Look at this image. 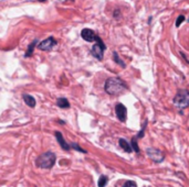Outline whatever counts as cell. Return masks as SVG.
<instances>
[{
    "instance_id": "cell-2",
    "label": "cell",
    "mask_w": 189,
    "mask_h": 187,
    "mask_svg": "<svg viewBox=\"0 0 189 187\" xmlns=\"http://www.w3.org/2000/svg\"><path fill=\"white\" fill-rule=\"evenodd\" d=\"M55 154L51 151H48L46 153H42L36 160V165L39 167V169H51L52 166L55 164Z\"/></svg>"
},
{
    "instance_id": "cell-4",
    "label": "cell",
    "mask_w": 189,
    "mask_h": 187,
    "mask_svg": "<svg viewBox=\"0 0 189 187\" xmlns=\"http://www.w3.org/2000/svg\"><path fill=\"white\" fill-rule=\"evenodd\" d=\"M96 43H95L94 45L92 46V50H91V53L92 55L94 56L95 58H98V61H102L103 60V54H104V51H105V44L103 43V41L101 40L100 36L96 35Z\"/></svg>"
},
{
    "instance_id": "cell-18",
    "label": "cell",
    "mask_w": 189,
    "mask_h": 187,
    "mask_svg": "<svg viewBox=\"0 0 189 187\" xmlns=\"http://www.w3.org/2000/svg\"><path fill=\"white\" fill-rule=\"evenodd\" d=\"M70 146H71V148H73L74 150H76V151L81 152V153H88V152H86L85 150H83V149L81 148V146H79V145L76 144L75 142H73V143H71V144H70Z\"/></svg>"
},
{
    "instance_id": "cell-11",
    "label": "cell",
    "mask_w": 189,
    "mask_h": 187,
    "mask_svg": "<svg viewBox=\"0 0 189 187\" xmlns=\"http://www.w3.org/2000/svg\"><path fill=\"white\" fill-rule=\"evenodd\" d=\"M23 100H25V103H27L30 108L36 107V99H34L32 96H30V95H23Z\"/></svg>"
},
{
    "instance_id": "cell-12",
    "label": "cell",
    "mask_w": 189,
    "mask_h": 187,
    "mask_svg": "<svg viewBox=\"0 0 189 187\" xmlns=\"http://www.w3.org/2000/svg\"><path fill=\"white\" fill-rule=\"evenodd\" d=\"M57 105H58V107H60V108H63V109H67L70 107V103H69V100L67 99V98H59L58 101H57Z\"/></svg>"
},
{
    "instance_id": "cell-21",
    "label": "cell",
    "mask_w": 189,
    "mask_h": 187,
    "mask_svg": "<svg viewBox=\"0 0 189 187\" xmlns=\"http://www.w3.org/2000/svg\"><path fill=\"white\" fill-rule=\"evenodd\" d=\"M38 1H40V2H44L46 0H38Z\"/></svg>"
},
{
    "instance_id": "cell-9",
    "label": "cell",
    "mask_w": 189,
    "mask_h": 187,
    "mask_svg": "<svg viewBox=\"0 0 189 187\" xmlns=\"http://www.w3.org/2000/svg\"><path fill=\"white\" fill-rule=\"evenodd\" d=\"M55 138H57V140H58V142H59V144H60V146H61L63 150H65V151H69V150H70V149H71L70 144L65 142V140H64V138H63V136H62L61 132L57 131V132H55Z\"/></svg>"
},
{
    "instance_id": "cell-5",
    "label": "cell",
    "mask_w": 189,
    "mask_h": 187,
    "mask_svg": "<svg viewBox=\"0 0 189 187\" xmlns=\"http://www.w3.org/2000/svg\"><path fill=\"white\" fill-rule=\"evenodd\" d=\"M146 153H147V155L149 156L150 160L154 161L155 163H162L165 159V155H164V153H163V151H160L158 149L149 148V149H147Z\"/></svg>"
},
{
    "instance_id": "cell-7",
    "label": "cell",
    "mask_w": 189,
    "mask_h": 187,
    "mask_svg": "<svg viewBox=\"0 0 189 187\" xmlns=\"http://www.w3.org/2000/svg\"><path fill=\"white\" fill-rule=\"evenodd\" d=\"M115 113L117 116V119L122 122H125L127 118V108L123 103H117L115 107Z\"/></svg>"
},
{
    "instance_id": "cell-3",
    "label": "cell",
    "mask_w": 189,
    "mask_h": 187,
    "mask_svg": "<svg viewBox=\"0 0 189 187\" xmlns=\"http://www.w3.org/2000/svg\"><path fill=\"white\" fill-rule=\"evenodd\" d=\"M174 105L178 109H186L189 107V90L179 89L174 98Z\"/></svg>"
},
{
    "instance_id": "cell-17",
    "label": "cell",
    "mask_w": 189,
    "mask_h": 187,
    "mask_svg": "<svg viewBox=\"0 0 189 187\" xmlns=\"http://www.w3.org/2000/svg\"><path fill=\"white\" fill-rule=\"evenodd\" d=\"M146 126H147V120L145 121V123L143 124V128H142L140 131L138 132L137 139H142V138H144V136H145V130H146Z\"/></svg>"
},
{
    "instance_id": "cell-10",
    "label": "cell",
    "mask_w": 189,
    "mask_h": 187,
    "mask_svg": "<svg viewBox=\"0 0 189 187\" xmlns=\"http://www.w3.org/2000/svg\"><path fill=\"white\" fill-rule=\"evenodd\" d=\"M119 146H121L125 152H127V153H131V152L133 151V150H132L131 144H129L125 139H119Z\"/></svg>"
},
{
    "instance_id": "cell-6",
    "label": "cell",
    "mask_w": 189,
    "mask_h": 187,
    "mask_svg": "<svg viewBox=\"0 0 189 187\" xmlns=\"http://www.w3.org/2000/svg\"><path fill=\"white\" fill-rule=\"evenodd\" d=\"M57 45V41L53 36H50L48 39L43 40L38 44V48L41 51H51L52 48Z\"/></svg>"
},
{
    "instance_id": "cell-1",
    "label": "cell",
    "mask_w": 189,
    "mask_h": 187,
    "mask_svg": "<svg viewBox=\"0 0 189 187\" xmlns=\"http://www.w3.org/2000/svg\"><path fill=\"white\" fill-rule=\"evenodd\" d=\"M104 89L108 95L112 96H119L121 94H123L124 91L127 89L125 82L122 80L119 77H111L105 82L104 85Z\"/></svg>"
},
{
    "instance_id": "cell-19",
    "label": "cell",
    "mask_w": 189,
    "mask_h": 187,
    "mask_svg": "<svg viewBox=\"0 0 189 187\" xmlns=\"http://www.w3.org/2000/svg\"><path fill=\"white\" fill-rule=\"evenodd\" d=\"M184 20H185V15H180L178 18H177V20H176V27L178 28L180 25V24L183 23L184 22Z\"/></svg>"
},
{
    "instance_id": "cell-20",
    "label": "cell",
    "mask_w": 189,
    "mask_h": 187,
    "mask_svg": "<svg viewBox=\"0 0 189 187\" xmlns=\"http://www.w3.org/2000/svg\"><path fill=\"white\" fill-rule=\"evenodd\" d=\"M123 187H137V185L134 181H127L125 182V184L123 185Z\"/></svg>"
},
{
    "instance_id": "cell-13",
    "label": "cell",
    "mask_w": 189,
    "mask_h": 187,
    "mask_svg": "<svg viewBox=\"0 0 189 187\" xmlns=\"http://www.w3.org/2000/svg\"><path fill=\"white\" fill-rule=\"evenodd\" d=\"M131 146L133 151L136 152V153H139V146H138V144H137V136H133V138H132Z\"/></svg>"
},
{
    "instance_id": "cell-15",
    "label": "cell",
    "mask_w": 189,
    "mask_h": 187,
    "mask_svg": "<svg viewBox=\"0 0 189 187\" xmlns=\"http://www.w3.org/2000/svg\"><path fill=\"white\" fill-rule=\"evenodd\" d=\"M37 40L36 41H33V42L31 43L30 45H29V48H28V51H27V53H26V57H29V56H31L32 55V53H33V48H34V46L37 45Z\"/></svg>"
},
{
    "instance_id": "cell-8",
    "label": "cell",
    "mask_w": 189,
    "mask_h": 187,
    "mask_svg": "<svg viewBox=\"0 0 189 187\" xmlns=\"http://www.w3.org/2000/svg\"><path fill=\"white\" fill-rule=\"evenodd\" d=\"M81 36L83 40H85L86 42H94L96 40V34L91 29H83L81 32Z\"/></svg>"
},
{
    "instance_id": "cell-16",
    "label": "cell",
    "mask_w": 189,
    "mask_h": 187,
    "mask_svg": "<svg viewBox=\"0 0 189 187\" xmlns=\"http://www.w3.org/2000/svg\"><path fill=\"white\" fill-rule=\"evenodd\" d=\"M113 58H114V61H115L116 63L119 64V65H121L122 67H125L126 66L125 63H124V62H123V61L119 57V54H117L116 52H114V53H113Z\"/></svg>"
},
{
    "instance_id": "cell-14",
    "label": "cell",
    "mask_w": 189,
    "mask_h": 187,
    "mask_svg": "<svg viewBox=\"0 0 189 187\" xmlns=\"http://www.w3.org/2000/svg\"><path fill=\"white\" fill-rule=\"evenodd\" d=\"M107 182H108V178H107V176L102 175L101 177L98 178V187H105V186H106V184H107Z\"/></svg>"
}]
</instances>
